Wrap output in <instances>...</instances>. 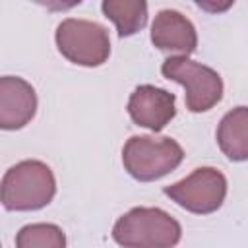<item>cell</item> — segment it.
I'll return each mask as SVG.
<instances>
[{
	"instance_id": "obj_10",
	"label": "cell",
	"mask_w": 248,
	"mask_h": 248,
	"mask_svg": "<svg viewBox=\"0 0 248 248\" xmlns=\"http://www.w3.org/2000/svg\"><path fill=\"white\" fill-rule=\"evenodd\" d=\"M217 143L227 159L248 161V107H236L221 118Z\"/></svg>"
},
{
	"instance_id": "obj_14",
	"label": "cell",
	"mask_w": 248,
	"mask_h": 248,
	"mask_svg": "<svg viewBox=\"0 0 248 248\" xmlns=\"http://www.w3.org/2000/svg\"><path fill=\"white\" fill-rule=\"evenodd\" d=\"M35 2L45 6L50 12H66V10L74 8V6H78L81 0H35Z\"/></svg>"
},
{
	"instance_id": "obj_3",
	"label": "cell",
	"mask_w": 248,
	"mask_h": 248,
	"mask_svg": "<svg viewBox=\"0 0 248 248\" xmlns=\"http://www.w3.org/2000/svg\"><path fill=\"white\" fill-rule=\"evenodd\" d=\"M184 159L180 143L172 138L132 136L122 149L128 174L140 182H153L174 170Z\"/></svg>"
},
{
	"instance_id": "obj_13",
	"label": "cell",
	"mask_w": 248,
	"mask_h": 248,
	"mask_svg": "<svg viewBox=\"0 0 248 248\" xmlns=\"http://www.w3.org/2000/svg\"><path fill=\"white\" fill-rule=\"evenodd\" d=\"M194 4L198 8H202L203 12H209V14H223L227 12L234 0H194Z\"/></svg>"
},
{
	"instance_id": "obj_1",
	"label": "cell",
	"mask_w": 248,
	"mask_h": 248,
	"mask_svg": "<svg viewBox=\"0 0 248 248\" xmlns=\"http://www.w3.org/2000/svg\"><path fill=\"white\" fill-rule=\"evenodd\" d=\"M56 180L43 161H21L6 170L0 184L2 205L8 211H35L52 202Z\"/></svg>"
},
{
	"instance_id": "obj_6",
	"label": "cell",
	"mask_w": 248,
	"mask_h": 248,
	"mask_svg": "<svg viewBox=\"0 0 248 248\" xmlns=\"http://www.w3.org/2000/svg\"><path fill=\"white\" fill-rule=\"evenodd\" d=\"M163 192L182 209L196 215H209L225 202L227 178L213 167H200L186 178L165 186Z\"/></svg>"
},
{
	"instance_id": "obj_12",
	"label": "cell",
	"mask_w": 248,
	"mask_h": 248,
	"mask_svg": "<svg viewBox=\"0 0 248 248\" xmlns=\"http://www.w3.org/2000/svg\"><path fill=\"white\" fill-rule=\"evenodd\" d=\"M17 248H64L66 236L60 227L50 223H33L19 229L16 236Z\"/></svg>"
},
{
	"instance_id": "obj_7",
	"label": "cell",
	"mask_w": 248,
	"mask_h": 248,
	"mask_svg": "<svg viewBox=\"0 0 248 248\" xmlns=\"http://www.w3.org/2000/svg\"><path fill=\"white\" fill-rule=\"evenodd\" d=\"M176 97L155 85H140L128 99V114L134 124L161 132L176 114Z\"/></svg>"
},
{
	"instance_id": "obj_5",
	"label": "cell",
	"mask_w": 248,
	"mask_h": 248,
	"mask_svg": "<svg viewBox=\"0 0 248 248\" xmlns=\"http://www.w3.org/2000/svg\"><path fill=\"white\" fill-rule=\"evenodd\" d=\"M60 54L78 66H101L110 54V39L103 25L87 19L68 17L56 27Z\"/></svg>"
},
{
	"instance_id": "obj_11",
	"label": "cell",
	"mask_w": 248,
	"mask_h": 248,
	"mask_svg": "<svg viewBox=\"0 0 248 248\" xmlns=\"http://www.w3.org/2000/svg\"><path fill=\"white\" fill-rule=\"evenodd\" d=\"M103 14L118 31V37H130L147 23V0H103Z\"/></svg>"
},
{
	"instance_id": "obj_4",
	"label": "cell",
	"mask_w": 248,
	"mask_h": 248,
	"mask_svg": "<svg viewBox=\"0 0 248 248\" xmlns=\"http://www.w3.org/2000/svg\"><path fill=\"white\" fill-rule=\"evenodd\" d=\"M161 72L167 79H172L184 87L186 108L192 112H205L213 108L223 97V79L221 76L200 62L190 60L188 56H170L163 62Z\"/></svg>"
},
{
	"instance_id": "obj_9",
	"label": "cell",
	"mask_w": 248,
	"mask_h": 248,
	"mask_svg": "<svg viewBox=\"0 0 248 248\" xmlns=\"http://www.w3.org/2000/svg\"><path fill=\"white\" fill-rule=\"evenodd\" d=\"M151 43L165 52L188 56L198 46V33L190 19L176 10H161L151 25Z\"/></svg>"
},
{
	"instance_id": "obj_8",
	"label": "cell",
	"mask_w": 248,
	"mask_h": 248,
	"mask_svg": "<svg viewBox=\"0 0 248 248\" xmlns=\"http://www.w3.org/2000/svg\"><path fill=\"white\" fill-rule=\"evenodd\" d=\"M37 110V95L31 83L17 76H4L0 79V128L19 130Z\"/></svg>"
},
{
	"instance_id": "obj_2",
	"label": "cell",
	"mask_w": 248,
	"mask_h": 248,
	"mask_svg": "<svg viewBox=\"0 0 248 248\" xmlns=\"http://www.w3.org/2000/svg\"><path fill=\"white\" fill-rule=\"evenodd\" d=\"M180 236V223L159 207H134L112 227L114 242L126 248H167Z\"/></svg>"
}]
</instances>
